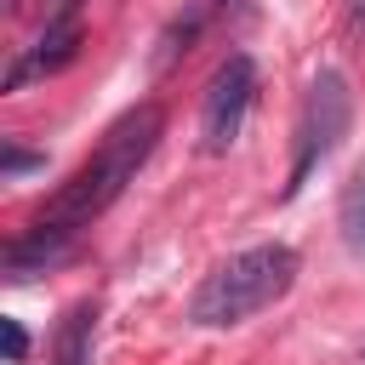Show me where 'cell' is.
I'll return each instance as SVG.
<instances>
[{"mask_svg": "<svg viewBox=\"0 0 365 365\" xmlns=\"http://www.w3.org/2000/svg\"><path fill=\"white\" fill-rule=\"evenodd\" d=\"M348 23H354V29H365V0H348Z\"/></svg>", "mask_w": 365, "mask_h": 365, "instance_id": "obj_11", "label": "cell"}, {"mask_svg": "<svg viewBox=\"0 0 365 365\" xmlns=\"http://www.w3.org/2000/svg\"><path fill=\"white\" fill-rule=\"evenodd\" d=\"M0 342H6V359H11V365H23L29 336H23V325H17V319H0Z\"/></svg>", "mask_w": 365, "mask_h": 365, "instance_id": "obj_9", "label": "cell"}, {"mask_svg": "<svg viewBox=\"0 0 365 365\" xmlns=\"http://www.w3.org/2000/svg\"><path fill=\"white\" fill-rule=\"evenodd\" d=\"M74 51H80V23H74V11H51V17H46V34L6 68V91H23L29 80L57 74L63 63H74Z\"/></svg>", "mask_w": 365, "mask_h": 365, "instance_id": "obj_5", "label": "cell"}, {"mask_svg": "<svg viewBox=\"0 0 365 365\" xmlns=\"http://www.w3.org/2000/svg\"><path fill=\"white\" fill-rule=\"evenodd\" d=\"M29 165H40V160H34V154H23V148H11V143H6V154H0V171H6V177H17V171H29Z\"/></svg>", "mask_w": 365, "mask_h": 365, "instance_id": "obj_10", "label": "cell"}, {"mask_svg": "<svg viewBox=\"0 0 365 365\" xmlns=\"http://www.w3.org/2000/svg\"><path fill=\"white\" fill-rule=\"evenodd\" d=\"M91 331H97V308L91 302H74L57 325V342H51V365H91Z\"/></svg>", "mask_w": 365, "mask_h": 365, "instance_id": "obj_7", "label": "cell"}, {"mask_svg": "<svg viewBox=\"0 0 365 365\" xmlns=\"http://www.w3.org/2000/svg\"><path fill=\"white\" fill-rule=\"evenodd\" d=\"M336 228H342V245L365 262V160L354 165L348 188H342V205H336Z\"/></svg>", "mask_w": 365, "mask_h": 365, "instance_id": "obj_8", "label": "cell"}, {"mask_svg": "<svg viewBox=\"0 0 365 365\" xmlns=\"http://www.w3.org/2000/svg\"><path fill=\"white\" fill-rule=\"evenodd\" d=\"M160 108L154 103H143V108H131L125 120H114V131L103 137V148L46 200V211H40V222L46 228H57V234H80V228H91L120 194H125V182L143 171V160L154 154V143H160Z\"/></svg>", "mask_w": 365, "mask_h": 365, "instance_id": "obj_1", "label": "cell"}, {"mask_svg": "<svg viewBox=\"0 0 365 365\" xmlns=\"http://www.w3.org/2000/svg\"><path fill=\"white\" fill-rule=\"evenodd\" d=\"M251 97H257V63L251 57H228L211 86H205V103H200V143L205 154H222L234 148L245 114H251Z\"/></svg>", "mask_w": 365, "mask_h": 365, "instance_id": "obj_4", "label": "cell"}, {"mask_svg": "<svg viewBox=\"0 0 365 365\" xmlns=\"http://www.w3.org/2000/svg\"><path fill=\"white\" fill-rule=\"evenodd\" d=\"M297 285V251L291 245H251V251H234L228 262H217L194 302H188V319L194 325H240L262 308H274L285 291Z\"/></svg>", "mask_w": 365, "mask_h": 365, "instance_id": "obj_2", "label": "cell"}, {"mask_svg": "<svg viewBox=\"0 0 365 365\" xmlns=\"http://www.w3.org/2000/svg\"><path fill=\"white\" fill-rule=\"evenodd\" d=\"M228 0H188L171 23H165V34H160V51H154V68H171L182 51H194V40L217 23V11H222Z\"/></svg>", "mask_w": 365, "mask_h": 365, "instance_id": "obj_6", "label": "cell"}, {"mask_svg": "<svg viewBox=\"0 0 365 365\" xmlns=\"http://www.w3.org/2000/svg\"><path fill=\"white\" fill-rule=\"evenodd\" d=\"M348 120H354V91H348V80H342L336 68H319L314 86H308V97H302L297 154H291V182H285V194H297V188L314 177V165L331 160V148L348 137Z\"/></svg>", "mask_w": 365, "mask_h": 365, "instance_id": "obj_3", "label": "cell"}, {"mask_svg": "<svg viewBox=\"0 0 365 365\" xmlns=\"http://www.w3.org/2000/svg\"><path fill=\"white\" fill-rule=\"evenodd\" d=\"M6 11H11V17H17V11H23V0H6Z\"/></svg>", "mask_w": 365, "mask_h": 365, "instance_id": "obj_12", "label": "cell"}]
</instances>
